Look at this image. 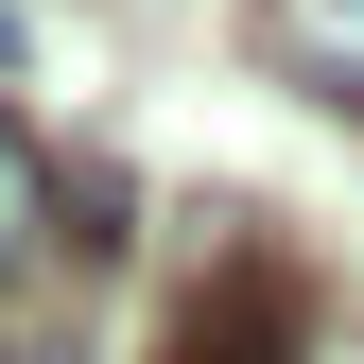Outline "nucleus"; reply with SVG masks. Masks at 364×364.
<instances>
[{"instance_id":"nucleus-4","label":"nucleus","mask_w":364,"mask_h":364,"mask_svg":"<svg viewBox=\"0 0 364 364\" xmlns=\"http://www.w3.org/2000/svg\"><path fill=\"white\" fill-rule=\"evenodd\" d=\"M0 70H18V0H0Z\"/></svg>"},{"instance_id":"nucleus-3","label":"nucleus","mask_w":364,"mask_h":364,"mask_svg":"<svg viewBox=\"0 0 364 364\" xmlns=\"http://www.w3.org/2000/svg\"><path fill=\"white\" fill-rule=\"evenodd\" d=\"M53 225H70V191H53V156H35L18 122H0V278H35V260H53Z\"/></svg>"},{"instance_id":"nucleus-1","label":"nucleus","mask_w":364,"mask_h":364,"mask_svg":"<svg viewBox=\"0 0 364 364\" xmlns=\"http://www.w3.org/2000/svg\"><path fill=\"white\" fill-rule=\"evenodd\" d=\"M173 364H330V347H312V295L278 260H225V278L173 312Z\"/></svg>"},{"instance_id":"nucleus-2","label":"nucleus","mask_w":364,"mask_h":364,"mask_svg":"<svg viewBox=\"0 0 364 364\" xmlns=\"http://www.w3.org/2000/svg\"><path fill=\"white\" fill-rule=\"evenodd\" d=\"M260 53L312 70L330 105H364V0H260Z\"/></svg>"}]
</instances>
